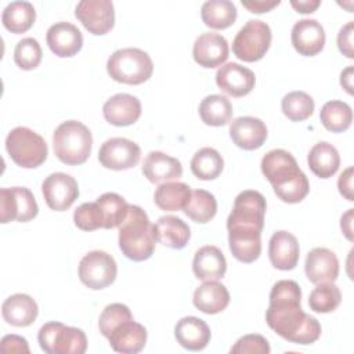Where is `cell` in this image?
Returning <instances> with one entry per match:
<instances>
[{
  "mask_svg": "<svg viewBox=\"0 0 354 354\" xmlns=\"http://www.w3.org/2000/svg\"><path fill=\"white\" fill-rule=\"evenodd\" d=\"M127 319H133V314L126 304H122V303L108 304L102 310L100 319H98L100 332L102 333V336L108 337L115 326H118L119 324H122Z\"/></svg>",
  "mask_w": 354,
  "mask_h": 354,
  "instance_id": "cell-44",
  "label": "cell"
},
{
  "mask_svg": "<svg viewBox=\"0 0 354 354\" xmlns=\"http://www.w3.org/2000/svg\"><path fill=\"white\" fill-rule=\"evenodd\" d=\"M156 241L170 249H183L191 238L189 227L176 216H162L153 224Z\"/></svg>",
  "mask_w": 354,
  "mask_h": 354,
  "instance_id": "cell-29",
  "label": "cell"
},
{
  "mask_svg": "<svg viewBox=\"0 0 354 354\" xmlns=\"http://www.w3.org/2000/svg\"><path fill=\"white\" fill-rule=\"evenodd\" d=\"M295 50L304 57H314L324 50L325 30L317 19H300L292 28L290 35Z\"/></svg>",
  "mask_w": 354,
  "mask_h": 354,
  "instance_id": "cell-16",
  "label": "cell"
},
{
  "mask_svg": "<svg viewBox=\"0 0 354 354\" xmlns=\"http://www.w3.org/2000/svg\"><path fill=\"white\" fill-rule=\"evenodd\" d=\"M106 339L116 353L136 354L140 353L147 343V329L134 319H127L115 326Z\"/></svg>",
  "mask_w": 354,
  "mask_h": 354,
  "instance_id": "cell-23",
  "label": "cell"
},
{
  "mask_svg": "<svg viewBox=\"0 0 354 354\" xmlns=\"http://www.w3.org/2000/svg\"><path fill=\"white\" fill-rule=\"evenodd\" d=\"M174 336L181 347L189 351H201L210 342L207 324L198 317H184L174 326Z\"/></svg>",
  "mask_w": 354,
  "mask_h": 354,
  "instance_id": "cell-26",
  "label": "cell"
},
{
  "mask_svg": "<svg viewBox=\"0 0 354 354\" xmlns=\"http://www.w3.org/2000/svg\"><path fill=\"white\" fill-rule=\"evenodd\" d=\"M321 1L319 0H292L290 6L300 14H311L319 7Z\"/></svg>",
  "mask_w": 354,
  "mask_h": 354,
  "instance_id": "cell-50",
  "label": "cell"
},
{
  "mask_svg": "<svg viewBox=\"0 0 354 354\" xmlns=\"http://www.w3.org/2000/svg\"><path fill=\"white\" fill-rule=\"evenodd\" d=\"M242 6L246 10H249L250 12L263 14V12H268L274 7L279 6V1L278 0H250V1H243L242 0Z\"/></svg>",
  "mask_w": 354,
  "mask_h": 354,
  "instance_id": "cell-49",
  "label": "cell"
},
{
  "mask_svg": "<svg viewBox=\"0 0 354 354\" xmlns=\"http://www.w3.org/2000/svg\"><path fill=\"white\" fill-rule=\"evenodd\" d=\"M142 174L153 184L167 183L183 176V166L178 159L160 151H152L144 159Z\"/></svg>",
  "mask_w": 354,
  "mask_h": 354,
  "instance_id": "cell-24",
  "label": "cell"
},
{
  "mask_svg": "<svg viewBox=\"0 0 354 354\" xmlns=\"http://www.w3.org/2000/svg\"><path fill=\"white\" fill-rule=\"evenodd\" d=\"M194 306L205 314H218L227 308L230 293L218 281H205L194 292Z\"/></svg>",
  "mask_w": 354,
  "mask_h": 354,
  "instance_id": "cell-28",
  "label": "cell"
},
{
  "mask_svg": "<svg viewBox=\"0 0 354 354\" xmlns=\"http://www.w3.org/2000/svg\"><path fill=\"white\" fill-rule=\"evenodd\" d=\"M36 19V11L29 1H12L1 14V22L4 28L15 35L29 30Z\"/></svg>",
  "mask_w": 354,
  "mask_h": 354,
  "instance_id": "cell-31",
  "label": "cell"
},
{
  "mask_svg": "<svg viewBox=\"0 0 354 354\" xmlns=\"http://www.w3.org/2000/svg\"><path fill=\"white\" fill-rule=\"evenodd\" d=\"M314 100L304 91L288 93L281 102L283 115L292 122H303L314 112Z\"/></svg>",
  "mask_w": 354,
  "mask_h": 354,
  "instance_id": "cell-40",
  "label": "cell"
},
{
  "mask_svg": "<svg viewBox=\"0 0 354 354\" xmlns=\"http://www.w3.org/2000/svg\"><path fill=\"white\" fill-rule=\"evenodd\" d=\"M234 354H268L271 351L267 339L261 335H245L230 350Z\"/></svg>",
  "mask_w": 354,
  "mask_h": 354,
  "instance_id": "cell-45",
  "label": "cell"
},
{
  "mask_svg": "<svg viewBox=\"0 0 354 354\" xmlns=\"http://www.w3.org/2000/svg\"><path fill=\"white\" fill-rule=\"evenodd\" d=\"M216 83L220 90L231 97H243L248 95L256 83L254 73L236 62H228L216 73Z\"/></svg>",
  "mask_w": 354,
  "mask_h": 354,
  "instance_id": "cell-15",
  "label": "cell"
},
{
  "mask_svg": "<svg viewBox=\"0 0 354 354\" xmlns=\"http://www.w3.org/2000/svg\"><path fill=\"white\" fill-rule=\"evenodd\" d=\"M43 51L39 41L33 37H24L14 50V61L24 71L36 69L41 61Z\"/></svg>",
  "mask_w": 354,
  "mask_h": 354,
  "instance_id": "cell-42",
  "label": "cell"
},
{
  "mask_svg": "<svg viewBox=\"0 0 354 354\" xmlns=\"http://www.w3.org/2000/svg\"><path fill=\"white\" fill-rule=\"evenodd\" d=\"M199 116L207 126L220 127L227 124L232 118V105L230 100L220 94H212L199 104Z\"/></svg>",
  "mask_w": 354,
  "mask_h": 354,
  "instance_id": "cell-32",
  "label": "cell"
},
{
  "mask_svg": "<svg viewBox=\"0 0 354 354\" xmlns=\"http://www.w3.org/2000/svg\"><path fill=\"white\" fill-rule=\"evenodd\" d=\"M47 206L55 212L68 210L79 196L77 181L66 173H53L41 184Z\"/></svg>",
  "mask_w": 354,
  "mask_h": 354,
  "instance_id": "cell-14",
  "label": "cell"
},
{
  "mask_svg": "<svg viewBox=\"0 0 354 354\" xmlns=\"http://www.w3.org/2000/svg\"><path fill=\"white\" fill-rule=\"evenodd\" d=\"M224 167L223 156L210 147L201 148L195 152L191 159V171L199 180H214L217 178Z\"/></svg>",
  "mask_w": 354,
  "mask_h": 354,
  "instance_id": "cell-36",
  "label": "cell"
},
{
  "mask_svg": "<svg viewBox=\"0 0 354 354\" xmlns=\"http://www.w3.org/2000/svg\"><path fill=\"white\" fill-rule=\"evenodd\" d=\"M307 163L310 170L319 178L332 177L340 166V155L337 149L326 142H317L307 155Z\"/></svg>",
  "mask_w": 354,
  "mask_h": 354,
  "instance_id": "cell-30",
  "label": "cell"
},
{
  "mask_svg": "<svg viewBox=\"0 0 354 354\" xmlns=\"http://www.w3.org/2000/svg\"><path fill=\"white\" fill-rule=\"evenodd\" d=\"M267 203L259 191L246 189L238 194L227 218L228 232L261 234Z\"/></svg>",
  "mask_w": 354,
  "mask_h": 354,
  "instance_id": "cell-6",
  "label": "cell"
},
{
  "mask_svg": "<svg viewBox=\"0 0 354 354\" xmlns=\"http://www.w3.org/2000/svg\"><path fill=\"white\" fill-rule=\"evenodd\" d=\"M0 350L3 353H29V346L25 337L18 335H7L0 342Z\"/></svg>",
  "mask_w": 354,
  "mask_h": 354,
  "instance_id": "cell-47",
  "label": "cell"
},
{
  "mask_svg": "<svg viewBox=\"0 0 354 354\" xmlns=\"http://www.w3.org/2000/svg\"><path fill=\"white\" fill-rule=\"evenodd\" d=\"M228 41L218 33L207 32L196 37L192 48L195 62L203 68H216L228 58Z\"/></svg>",
  "mask_w": 354,
  "mask_h": 354,
  "instance_id": "cell-17",
  "label": "cell"
},
{
  "mask_svg": "<svg viewBox=\"0 0 354 354\" xmlns=\"http://www.w3.org/2000/svg\"><path fill=\"white\" fill-rule=\"evenodd\" d=\"M192 271L201 281H217L225 275L227 260L218 248L206 245L196 250Z\"/></svg>",
  "mask_w": 354,
  "mask_h": 354,
  "instance_id": "cell-25",
  "label": "cell"
},
{
  "mask_svg": "<svg viewBox=\"0 0 354 354\" xmlns=\"http://www.w3.org/2000/svg\"><path fill=\"white\" fill-rule=\"evenodd\" d=\"M300 301L301 290L297 282L278 281L270 292L266 321L282 339L296 344H311L319 339L321 325L317 318L301 310Z\"/></svg>",
  "mask_w": 354,
  "mask_h": 354,
  "instance_id": "cell-1",
  "label": "cell"
},
{
  "mask_svg": "<svg viewBox=\"0 0 354 354\" xmlns=\"http://www.w3.org/2000/svg\"><path fill=\"white\" fill-rule=\"evenodd\" d=\"M37 340L47 354H83L87 350V337L82 329L55 321L40 328Z\"/></svg>",
  "mask_w": 354,
  "mask_h": 354,
  "instance_id": "cell-8",
  "label": "cell"
},
{
  "mask_svg": "<svg viewBox=\"0 0 354 354\" xmlns=\"http://www.w3.org/2000/svg\"><path fill=\"white\" fill-rule=\"evenodd\" d=\"M97 203L102 209L104 213V228L105 230H112L116 228L122 224L124 220L127 210H129V203L118 194L115 192H105L102 194L98 199Z\"/></svg>",
  "mask_w": 354,
  "mask_h": 354,
  "instance_id": "cell-41",
  "label": "cell"
},
{
  "mask_svg": "<svg viewBox=\"0 0 354 354\" xmlns=\"http://www.w3.org/2000/svg\"><path fill=\"white\" fill-rule=\"evenodd\" d=\"M39 206L30 189L25 187H12L0 189V221L3 224L17 220L26 223L35 218Z\"/></svg>",
  "mask_w": 354,
  "mask_h": 354,
  "instance_id": "cell-11",
  "label": "cell"
},
{
  "mask_svg": "<svg viewBox=\"0 0 354 354\" xmlns=\"http://www.w3.org/2000/svg\"><path fill=\"white\" fill-rule=\"evenodd\" d=\"M108 75L119 83L141 84L147 82L153 72L151 57L136 47L116 50L106 61Z\"/></svg>",
  "mask_w": 354,
  "mask_h": 354,
  "instance_id": "cell-5",
  "label": "cell"
},
{
  "mask_svg": "<svg viewBox=\"0 0 354 354\" xmlns=\"http://www.w3.org/2000/svg\"><path fill=\"white\" fill-rule=\"evenodd\" d=\"M202 21L212 29H227L236 19V7L230 0H209L201 10Z\"/></svg>",
  "mask_w": 354,
  "mask_h": 354,
  "instance_id": "cell-34",
  "label": "cell"
},
{
  "mask_svg": "<svg viewBox=\"0 0 354 354\" xmlns=\"http://www.w3.org/2000/svg\"><path fill=\"white\" fill-rule=\"evenodd\" d=\"M39 308L36 301L25 293H15L7 297L1 306L4 321L12 326L24 328L35 322Z\"/></svg>",
  "mask_w": 354,
  "mask_h": 354,
  "instance_id": "cell-27",
  "label": "cell"
},
{
  "mask_svg": "<svg viewBox=\"0 0 354 354\" xmlns=\"http://www.w3.org/2000/svg\"><path fill=\"white\" fill-rule=\"evenodd\" d=\"M6 149L12 162L24 169L39 167L48 155L44 138L36 131L18 126L6 138Z\"/></svg>",
  "mask_w": 354,
  "mask_h": 354,
  "instance_id": "cell-7",
  "label": "cell"
},
{
  "mask_svg": "<svg viewBox=\"0 0 354 354\" xmlns=\"http://www.w3.org/2000/svg\"><path fill=\"white\" fill-rule=\"evenodd\" d=\"M342 301L340 289L333 282L318 283L308 296V306L313 311L326 314L335 311Z\"/></svg>",
  "mask_w": 354,
  "mask_h": 354,
  "instance_id": "cell-39",
  "label": "cell"
},
{
  "mask_svg": "<svg viewBox=\"0 0 354 354\" xmlns=\"http://www.w3.org/2000/svg\"><path fill=\"white\" fill-rule=\"evenodd\" d=\"M267 127L259 118L241 116L230 124V136L234 144L245 151L260 148L267 140Z\"/></svg>",
  "mask_w": 354,
  "mask_h": 354,
  "instance_id": "cell-20",
  "label": "cell"
},
{
  "mask_svg": "<svg viewBox=\"0 0 354 354\" xmlns=\"http://www.w3.org/2000/svg\"><path fill=\"white\" fill-rule=\"evenodd\" d=\"M189 195L191 189L187 184L178 181H167L162 183L156 188L153 201L156 206L165 212H177L184 209Z\"/></svg>",
  "mask_w": 354,
  "mask_h": 354,
  "instance_id": "cell-33",
  "label": "cell"
},
{
  "mask_svg": "<svg viewBox=\"0 0 354 354\" xmlns=\"http://www.w3.org/2000/svg\"><path fill=\"white\" fill-rule=\"evenodd\" d=\"M353 33H354V22H347L337 33V47L343 55L347 58H354L353 51Z\"/></svg>",
  "mask_w": 354,
  "mask_h": 354,
  "instance_id": "cell-46",
  "label": "cell"
},
{
  "mask_svg": "<svg viewBox=\"0 0 354 354\" xmlns=\"http://www.w3.org/2000/svg\"><path fill=\"white\" fill-rule=\"evenodd\" d=\"M75 225L82 231L104 228V213L97 202L82 203L73 213Z\"/></svg>",
  "mask_w": 354,
  "mask_h": 354,
  "instance_id": "cell-43",
  "label": "cell"
},
{
  "mask_svg": "<svg viewBox=\"0 0 354 354\" xmlns=\"http://www.w3.org/2000/svg\"><path fill=\"white\" fill-rule=\"evenodd\" d=\"M141 158L140 147L124 137H113L106 140L100 151V163L111 170H127L134 167Z\"/></svg>",
  "mask_w": 354,
  "mask_h": 354,
  "instance_id": "cell-12",
  "label": "cell"
},
{
  "mask_svg": "<svg viewBox=\"0 0 354 354\" xmlns=\"http://www.w3.org/2000/svg\"><path fill=\"white\" fill-rule=\"evenodd\" d=\"M353 210L354 209H348L343 216H342V220H340V228L344 234V236L353 242Z\"/></svg>",
  "mask_w": 354,
  "mask_h": 354,
  "instance_id": "cell-51",
  "label": "cell"
},
{
  "mask_svg": "<svg viewBox=\"0 0 354 354\" xmlns=\"http://www.w3.org/2000/svg\"><path fill=\"white\" fill-rule=\"evenodd\" d=\"M353 167H347L339 177L337 180V188L339 192L350 202L354 201V195H353Z\"/></svg>",
  "mask_w": 354,
  "mask_h": 354,
  "instance_id": "cell-48",
  "label": "cell"
},
{
  "mask_svg": "<svg viewBox=\"0 0 354 354\" xmlns=\"http://www.w3.org/2000/svg\"><path fill=\"white\" fill-rule=\"evenodd\" d=\"M272 33L270 26L260 19L248 21L232 41V53L245 62L261 59L270 48Z\"/></svg>",
  "mask_w": 354,
  "mask_h": 354,
  "instance_id": "cell-9",
  "label": "cell"
},
{
  "mask_svg": "<svg viewBox=\"0 0 354 354\" xmlns=\"http://www.w3.org/2000/svg\"><path fill=\"white\" fill-rule=\"evenodd\" d=\"M183 210L192 221L206 224L216 216L217 201L209 191L194 189Z\"/></svg>",
  "mask_w": 354,
  "mask_h": 354,
  "instance_id": "cell-35",
  "label": "cell"
},
{
  "mask_svg": "<svg viewBox=\"0 0 354 354\" xmlns=\"http://www.w3.org/2000/svg\"><path fill=\"white\" fill-rule=\"evenodd\" d=\"M304 271L307 279L315 285L335 282L339 275V260L332 250L314 248L306 257Z\"/></svg>",
  "mask_w": 354,
  "mask_h": 354,
  "instance_id": "cell-19",
  "label": "cell"
},
{
  "mask_svg": "<svg viewBox=\"0 0 354 354\" xmlns=\"http://www.w3.org/2000/svg\"><path fill=\"white\" fill-rule=\"evenodd\" d=\"M102 113L105 120L113 126H130L141 116V102L131 94L119 93L106 100Z\"/></svg>",
  "mask_w": 354,
  "mask_h": 354,
  "instance_id": "cell-21",
  "label": "cell"
},
{
  "mask_svg": "<svg viewBox=\"0 0 354 354\" xmlns=\"http://www.w3.org/2000/svg\"><path fill=\"white\" fill-rule=\"evenodd\" d=\"M353 66H347L342 73H340V84L342 87L348 93L353 94Z\"/></svg>",
  "mask_w": 354,
  "mask_h": 354,
  "instance_id": "cell-52",
  "label": "cell"
},
{
  "mask_svg": "<svg viewBox=\"0 0 354 354\" xmlns=\"http://www.w3.org/2000/svg\"><path fill=\"white\" fill-rule=\"evenodd\" d=\"M268 257L271 264L282 271L293 270L300 257L299 242L288 231H277L268 243Z\"/></svg>",
  "mask_w": 354,
  "mask_h": 354,
  "instance_id": "cell-22",
  "label": "cell"
},
{
  "mask_svg": "<svg viewBox=\"0 0 354 354\" xmlns=\"http://www.w3.org/2000/svg\"><path fill=\"white\" fill-rule=\"evenodd\" d=\"M155 228L148 214L136 205H129L127 214L119 225V248L133 261L148 260L156 245Z\"/></svg>",
  "mask_w": 354,
  "mask_h": 354,
  "instance_id": "cell-3",
  "label": "cell"
},
{
  "mask_svg": "<svg viewBox=\"0 0 354 354\" xmlns=\"http://www.w3.org/2000/svg\"><path fill=\"white\" fill-rule=\"evenodd\" d=\"M55 156L65 165L84 163L93 148V136L87 126L77 120L62 122L53 134Z\"/></svg>",
  "mask_w": 354,
  "mask_h": 354,
  "instance_id": "cell-4",
  "label": "cell"
},
{
  "mask_svg": "<svg viewBox=\"0 0 354 354\" xmlns=\"http://www.w3.org/2000/svg\"><path fill=\"white\" fill-rule=\"evenodd\" d=\"M76 18L93 35L108 33L115 25V8L111 0H82L75 10Z\"/></svg>",
  "mask_w": 354,
  "mask_h": 354,
  "instance_id": "cell-13",
  "label": "cell"
},
{
  "mask_svg": "<svg viewBox=\"0 0 354 354\" xmlns=\"http://www.w3.org/2000/svg\"><path fill=\"white\" fill-rule=\"evenodd\" d=\"M319 119L326 130L332 133H342L351 126L353 111L348 104L332 100L325 102L321 108Z\"/></svg>",
  "mask_w": 354,
  "mask_h": 354,
  "instance_id": "cell-37",
  "label": "cell"
},
{
  "mask_svg": "<svg viewBox=\"0 0 354 354\" xmlns=\"http://www.w3.org/2000/svg\"><path fill=\"white\" fill-rule=\"evenodd\" d=\"M261 171L274 188L275 195L286 203L301 202L308 191L307 176L297 166L296 159L285 149H272L261 159Z\"/></svg>",
  "mask_w": 354,
  "mask_h": 354,
  "instance_id": "cell-2",
  "label": "cell"
},
{
  "mask_svg": "<svg viewBox=\"0 0 354 354\" xmlns=\"http://www.w3.org/2000/svg\"><path fill=\"white\" fill-rule=\"evenodd\" d=\"M228 245L236 260L253 263L261 253V234L228 232Z\"/></svg>",
  "mask_w": 354,
  "mask_h": 354,
  "instance_id": "cell-38",
  "label": "cell"
},
{
  "mask_svg": "<svg viewBox=\"0 0 354 354\" xmlns=\"http://www.w3.org/2000/svg\"><path fill=\"white\" fill-rule=\"evenodd\" d=\"M116 274L115 259L102 250L88 252L79 263V278L82 283L93 290H100L113 283Z\"/></svg>",
  "mask_w": 354,
  "mask_h": 354,
  "instance_id": "cell-10",
  "label": "cell"
},
{
  "mask_svg": "<svg viewBox=\"0 0 354 354\" xmlns=\"http://www.w3.org/2000/svg\"><path fill=\"white\" fill-rule=\"evenodd\" d=\"M50 50L61 58L76 55L83 46V35L71 22H57L51 25L46 35Z\"/></svg>",
  "mask_w": 354,
  "mask_h": 354,
  "instance_id": "cell-18",
  "label": "cell"
}]
</instances>
